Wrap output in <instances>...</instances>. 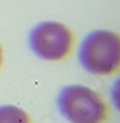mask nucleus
I'll return each mask as SVG.
<instances>
[{
  "label": "nucleus",
  "mask_w": 120,
  "mask_h": 123,
  "mask_svg": "<svg viewBox=\"0 0 120 123\" xmlns=\"http://www.w3.org/2000/svg\"><path fill=\"white\" fill-rule=\"evenodd\" d=\"M79 58L83 69L95 75H111L120 69V35L93 31L82 42Z\"/></svg>",
  "instance_id": "f257e3e1"
},
{
  "label": "nucleus",
  "mask_w": 120,
  "mask_h": 123,
  "mask_svg": "<svg viewBox=\"0 0 120 123\" xmlns=\"http://www.w3.org/2000/svg\"><path fill=\"white\" fill-rule=\"evenodd\" d=\"M112 102H114V105H115L117 109L120 110V77L115 80V83L112 85Z\"/></svg>",
  "instance_id": "39448f33"
},
{
  "label": "nucleus",
  "mask_w": 120,
  "mask_h": 123,
  "mask_svg": "<svg viewBox=\"0 0 120 123\" xmlns=\"http://www.w3.org/2000/svg\"><path fill=\"white\" fill-rule=\"evenodd\" d=\"M2 58L3 56H2V46H0V66H2Z\"/></svg>",
  "instance_id": "423d86ee"
},
{
  "label": "nucleus",
  "mask_w": 120,
  "mask_h": 123,
  "mask_svg": "<svg viewBox=\"0 0 120 123\" xmlns=\"http://www.w3.org/2000/svg\"><path fill=\"white\" fill-rule=\"evenodd\" d=\"M58 107L70 123H104L107 105L95 90L83 85H70L61 90Z\"/></svg>",
  "instance_id": "f03ea898"
},
{
  "label": "nucleus",
  "mask_w": 120,
  "mask_h": 123,
  "mask_svg": "<svg viewBox=\"0 0 120 123\" xmlns=\"http://www.w3.org/2000/svg\"><path fill=\"white\" fill-rule=\"evenodd\" d=\"M0 123H31V118L16 105H0Z\"/></svg>",
  "instance_id": "20e7f679"
},
{
  "label": "nucleus",
  "mask_w": 120,
  "mask_h": 123,
  "mask_svg": "<svg viewBox=\"0 0 120 123\" xmlns=\"http://www.w3.org/2000/svg\"><path fill=\"white\" fill-rule=\"evenodd\" d=\"M29 43L38 58L46 61H59L70 53L74 35L64 24L56 21H45L32 29L29 35Z\"/></svg>",
  "instance_id": "7ed1b4c3"
}]
</instances>
